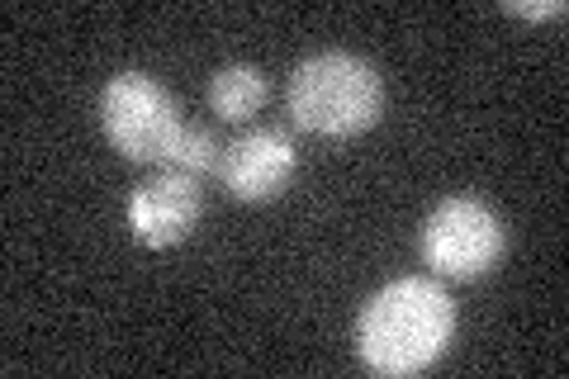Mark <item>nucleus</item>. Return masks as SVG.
<instances>
[{"label":"nucleus","instance_id":"nucleus-9","mask_svg":"<svg viewBox=\"0 0 569 379\" xmlns=\"http://www.w3.org/2000/svg\"><path fill=\"white\" fill-rule=\"evenodd\" d=\"M508 14H522V20H560L565 0H503Z\"/></svg>","mask_w":569,"mask_h":379},{"label":"nucleus","instance_id":"nucleus-8","mask_svg":"<svg viewBox=\"0 0 569 379\" xmlns=\"http://www.w3.org/2000/svg\"><path fill=\"white\" fill-rule=\"evenodd\" d=\"M219 161H223L219 133H213L209 123H186V133L176 138V148H171L162 171H186V176H200L204 180L209 171H219Z\"/></svg>","mask_w":569,"mask_h":379},{"label":"nucleus","instance_id":"nucleus-6","mask_svg":"<svg viewBox=\"0 0 569 379\" xmlns=\"http://www.w3.org/2000/svg\"><path fill=\"white\" fill-rule=\"evenodd\" d=\"M295 167H299V152H295L290 133L284 129H252L223 148L219 180L233 200L261 205V200H276V195L290 186Z\"/></svg>","mask_w":569,"mask_h":379},{"label":"nucleus","instance_id":"nucleus-2","mask_svg":"<svg viewBox=\"0 0 569 379\" xmlns=\"http://www.w3.org/2000/svg\"><path fill=\"white\" fill-rule=\"evenodd\" d=\"M290 119L295 129L318 138H356L380 123L385 81L356 52H313L290 77Z\"/></svg>","mask_w":569,"mask_h":379},{"label":"nucleus","instance_id":"nucleus-3","mask_svg":"<svg viewBox=\"0 0 569 379\" xmlns=\"http://www.w3.org/2000/svg\"><path fill=\"white\" fill-rule=\"evenodd\" d=\"M100 129L119 157L138 167H167L176 138L186 133L181 104L148 71H114L100 90Z\"/></svg>","mask_w":569,"mask_h":379},{"label":"nucleus","instance_id":"nucleus-1","mask_svg":"<svg viewBox=\"0 0 569 379\" xmlns=\"http://www.w3.org/2000/svg\"><path fill=\"white\" fill-rule=\"evenodd\" d=\"M456 332V303L437 276L389 280L356 318V356L376 375H418L437 366Z\"/></svg>","mask_w":569,"mask_h":379},{"label":"nucleus","instance_id":"nucleus-4","mask_svg":"<svg viewBox=\"0 0 569 379\" xmlns=\"http://www.w3.org/2000/svg\"><path fill=\"white\" fill-rule=\"evenodd\" d=\"M508 232L498 213L475 195H451L422 223V261L447 280H475L498 266Z\"/></svg>","mask_w":569,"mask_h":379},{"label":"nucleus","instance_id":"nucleus-5","mask_svg":"<svg viewBox=\"0 0 569 379\" xmlns=\"http://www.w3.org/2000/svg\"><path fill=\"white\" fill-rule=\"evenodd\" d=\"M204 213L200 176L186 171H157L129 195V228L142 247H176L190 238V228Z\"/></svg>","mask_w":569,"mask_h":379},{"label":"nucleus","instance_id":"nucleus-7","mask_svg":"<svg viewBox=\"0 0 569 379\" xmlns=\"http://www.w3.org/2000/svg\"><path fill=\"white\" fill-rule=\"evenodd\" d=\"M266 96H271L266 71L252 62H228L209 77V110L223 123H247L266 104Z\"/></svg>","mask_w":569,"mask_h":379}]
</instances>
